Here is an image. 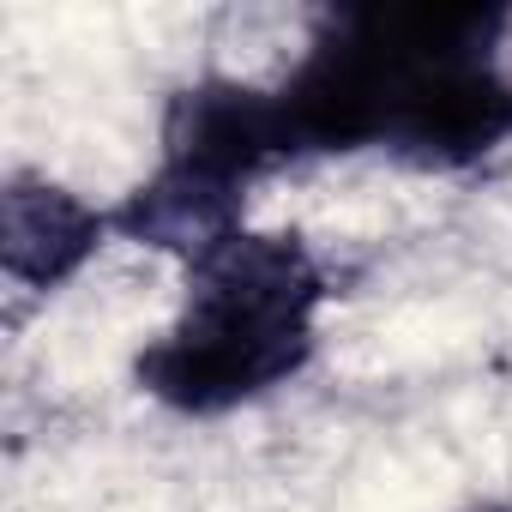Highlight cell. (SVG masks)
Returning a JSON list of instances; mask_svg holds the SVG:
<instances>
[{
	"label": "cell",
	"mask_w": 512,
	"mask_h": 512,
	"mask_svg": "<svg viewBox=\"0 0 512 512\" xmlns=\"http://www.w3.org/2000/svg\"><path fill=\"white\" fill-rule=\"evenodd\" d=\"M476 512H512V506H476Z\"/></svg>",
	"instance_id": "cell-5"
},
{
	"label": "cell",
	"mask_w": 512,
	"mask_h": 512,
	"mask_svg": "<svg viewBox=\"0 0 512 512\" xmlns=\"http://www.w3.org/2000/svg\"><path fill=\"white\" fill-rule=\"evenodd\" d=\"M290 133L278 115V91H253L235 79H205L169 103L163 121V169L187 175L223 199H241L253 175L290 163Z\"/></svg>",
	"instance_id": "cell-2"
},
{
	"label": "cell",
	"mask_w": 512,
	"mask_h": 512,
	"mask_svg": "<svg viewBox=\"0 0 512 512\" xmlns=\"http://www.w3.org/2000/svg\"><path fill=\"white\" fill-rule=\"evenodd\" d=\"M326 278L296 235H223L193 260L175 332L139 356V386L181 416H223L302 374Z\"/></svg>",
	"instance_id": "cell-1"
},
{
	"label": "cell",
	"mask_w": 512,
	"mask_h": 512,
	"mask_svg": "<svg viewBox=\"0 0 512 512\" xmlns=\"http://www.w3.org/2000/svg\"><path fill=\"white\" fill-rule=\"evenodd\" d=\"M103 241V217L55 181L13 175L0 193V266L31 290L67 284Z\"/></svg>",
	"instance_id": "cell-4"
},
{
	"label": "cell",
	"mask_w": 512,
	"mask_h": 512,
	"mask_svg": "<svg viewBox=\"0 0 512 512\" xmlns=\"http://www.w3.org/2000/svg\"><path fill=\"white\" fill-rule=\"evenodd\" d=\"M506 139H512V79L494 67V49H458L416 73L386 151L428 169H464L500 151Z\"/></svg>",
	"instance_id": "cell-3"
}]
</instances>
